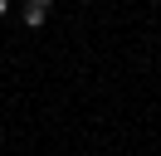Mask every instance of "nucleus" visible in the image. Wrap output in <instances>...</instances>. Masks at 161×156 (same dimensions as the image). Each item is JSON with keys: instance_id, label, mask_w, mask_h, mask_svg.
Wrapping results in <instances>:
<instances>
[{"instance_id": "obj_1", "label": "nucleus", "mask_w": 161, "mask_h": 156, "mask_svg": "<svg viewBox=\"0 0 161 156\" xmlns=\"http://www.w3.org/2000/svg\"><path fill=\"white\" fill-rule=\"evenodd\" d=\"M25 25L39 29V25H44V10H39V5H25Z\"/></svg>"}, {"instance_id": "obj_2", "label": "nucleus", "mask_w": 161, "mask_h": 156, "mask_svg": "<svg viewBox=\"0 0 161 156\" xmlns=\"http://www.w3.org/2000/svg\"><path fill=\"white\" fill-rule=\"evenodd\" d=\"M30 5H39V10H49V0H30Z\"/></svg>"}, {"instance_id": "obj_3", "label": "nucleus", "mask_w": 161, "mask_h": 156, "mask_svg": "<svg viewBox=\"0 0 161 156\" xmlns=\"http://www.w3.org/2000/svg\"><path fill=\"white\" fill-rule=\"evenodd\" d=\"M5 10H10V0H0V15H5Z\"/></svg>"}]
</instances>
